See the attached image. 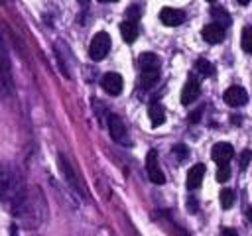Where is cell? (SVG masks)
Segmentation results:
<instances>
[{"label":"cell","instance_id":"cell-27","mask_svg":"<svg viewBox=\"0 0 252 236\" xmlns=\"http://www.w3.org/2000/svg\"><path fill=\"white\" fill-rule=\"evenodd\" d=\"M248 220H252V206L248 208Z\"/></svg>","mask_w":252,"mask_h":236},{"label":"cell","instance_id":"cell-13","mask_svg":"<svg viewBox=\"0 0 252 236\" xmlns=\"http://www.w3.org/2000/svg\"><path fill=\"white\" fill-rule=\"evenodd\" d=\"M203 177H205V165L203 163H195L187 173V189H197L201 185Z\"/></svg>","mask_w":252,"mask_h":236},{"label":"cell","instance_id":"cell-30","mask_svg":"<svg viewBox=\"0 0 252 236\" xmlns=\"http://www.w3.org/2000/svg\"><path fill=\"white\" fill-rule=\"evenodd\" d=\"M207 2H215V0H207Z\"/></svg>","mask_w":252,"mask_h":236},{"label":"cell","instance_id":"cell-26","mask_svg":"<svg viewBox=\"0 0 252 236\" xmlns=\"http://www.w3.org/2000/svg\"><path fill=\"white\" fill-rule=\"evenodd\" d=\"M236 2H238V4H242V6H244V4H248V2H250V0H236Z\"/></svg>","mask_w":252,"mask_h":236},{"label":"cell","instance_id":"cell-25","mask_svg":"<svg viewBox=\"0 0 252 236\" xmlns=\"http://www.w3.org/2000/svg\"><path fill=\"white\" fill-rule=\"evenodd\" d=\"M199 116H201V110H197V112H193L189 118H191V122H197L199 120Z\"/></svg>","mask_w":252,"mask_h":236},{"label":"cell","instance_id":"cell-6","mask_svg":"<svg viewBox=\"0 0 252 236\" xmlns=\"http://www.w3.org/2000/svg\"><path fill=\"white\" fill-rule=\"evenodd\" d=\"M222 98H224V102L228 106H242V104L248 102V94H246V90L242 87H228L224 90Z\"/></svg>","mask_w":252,"mask_h":236},{"label":"cell","instance_id":"cell-20","mask_svg":"<svg viewBox=\"0 0 252 236\" xmlns=\"http://www.w3.org/2000/svg\"><path fill=\"white\" fill-rule=\"evenodd\" d=\"M228 177H230V169H228V165H226V163H220L219 169H217V181L224 183V181H228Z\"/></svg>","mask_w":252,"mask_h":236},{"label":"cell","instance_id":"cell-7","mask_svg":"<svg viewBox=\"0 0 252 236\" xmlns=\"http://www.w3.org/2000/svg\"><path fill=\"white\" fill-rule=\"evenodd\" d=\"M232 155H234V149H232V146L226 144V142H219V144H215L213 149H211V157H213L219 165H220V163H228Z\"/></svg>","mask_w":252,"mask_h":236},{"label":"cell","instance_id":"cell-11","mask_svg":"<svg viewBox=\"0 0 252 236\" xmlns=\"http://www.w3.org/2000/svg\"><path fill=\"white\" fill-rule=\"evenodd\" d=\"M120 33H122V37H124L126 43H134L136 37H138V33H140V28H138V24L134 20H124L120 24Z\"/></svg>","mask_w":252,"mask_h":236},{"label":"cell","instance_id":"cell-21","mask_svg":"<svg viewBox=\"0 0 252 236\" xmlns=\"http://www.w3.org/2000/svg\"><path fill=\"white\" fill-rule=\"evenodd\" d=\"M250 159H252V149H244L240 153V169H246L248 163H250Z\"/></svg>","mask_w":252,"mask_h":236},{"label":"cell","instance_id":"cell-17","mask_svg":"<svg viewBox=\"0 0 252 236\" xmlns=\"http://www.w3.org/2000/svg\"><path fill=\"white\" fill-rule=\"evenodd\" d=\"M195 71L201 75V77H211L213 75V65L209 63V61H205V59H197L195 61Z\"/></svg>","mask_w":252,"mask_h":236},{"label":"cell","instance_id":"cell-18","mask_svg":"<svg viewBox=\"0 0 252 236\" xmlns=\"http://www.w3.org/2000/svg\"><path fill=\"white\" fill-rule=\"evenodd\" d=\"M240 43H242V49H244L246 53H252V26H246V28L242 30Z\"/></svg>","mask_w":252,"mask_h":236},{"label":"cell","instance_id":"cell-2","mask_svg":"<svg viewBox=\"0 0 252 236\" xmlns=\"http://www.w3.org/2000/svg\"><path fill=\"white\" fill-rule=\"evenodd\" d=\"M108 132H110V138L122 146H130V138H128V130L122 122V118L118 114H108Z\"/></svg>","mask_w":252,"mask_h":236},{"label":"cell","instance_id":"cell-3","mask_svg":"<svg viewBox=\"0 0 252 236\" xmlns=\"http://www.w3.org/2000/svg\"><path fill=\"white\" fill-rule=\"evenodd\" d=\"M146 171H148V177L154 185H163L165 183V175L159 167V161H158V151L156 149H150L148 155H146Z\"/></svg>","mask_w":252,"mask_h":236},{"label":"cell","instance_id":"cell-5","mask_svg":"<svg viewBox=\"0 0 252 236\" xmlns=\"http://www.w3.org/2000/svg\"><path fill=\"white\" fill-rule=\"evenodd\" d=\"M159 20L163 26H169V28H177L185 22V14L177 8H161L159 12Z\"/></svg>","mask_w":252,"mask_h":236},{"label":"cell","instance_id":"cell-12","mask_svg":"<svg viewBox=\"0 0 252 236\" xmlns=\"http://www.w3.org/2000/svg\"><path fill=\"white\" fill-rule=\"evenodd\" d=\"M148 116H150L152 126H161V124L165 122V110H163V106H161L159 102H156V100H152V102L148 104Z\"/></svg>","mask_w":252,"mask_h":236},{"label":"cell","instance_id":"cell-29","mask_svg":"<svg viewBox=\"0 0 252 236\" xmlns=\"http://www.w3.org/2000/svg\"><path fill=\"white\" fill-rule=\"evenodd\" d=\"M79 2H81V4H87V2H89V0H79Z\"/></svg>","mask_w":252,"mask_h":236},{"label":"cell","instance_id":"cell-10","mask_svg":"<svg viewBox=\"0 0 252 236\" xmlns=\"http://www.w3.org/2000/svg\"><path fill=\"white\" fill-rule=\"evenodd\" d=\"M59 169H61V173H63L65 181H67L75 191H79V179H77V175H75V171H73L71 163L65 159V155H59Z\"/></svg>","mask_w":252,"mask_h":236},{"label":"cell","instance_id":"cell-9","mask_svg":"<svg viewBox=\"0 0 252 236\" xmlns=\"http://www.w3.org/2000/svg\"><path fill=\"white\" fill-rule=\"evenodd\" d=\"M199 92H201V85H199V81L197 79H189L185 85H183V90H181V104H191L197 96H199Z\"/></svg>","mask_w":252,"mask_h":236},{"label":"cell","instance_id":"cell-22","mask_svg":"<svg viewBox=\"0 0 252 236\" xmlns=\"http://www.w3.org/2000/svg\"><path fill=\"white\" fill-rule=\"evenodd\" d=\"M140 14H142V10H140V6H132V8H130V18H128V20H134V22H136Z\"/></svg>","mask_w":252,"mask_h":236},{"label":"cell","instance_id":"cell-1","mask_svg":"<svg viewBox=\"0 0 252 236\" xmlns=\"http://www.w3.org/2000/svg\"><path fill=\"white\" fill-rule=\"evenodd\" d=\"M110 51V35L104 31H98L93 35L91 45H89V55L93 61H102Z\"/></svg>","mask_w":252,"mask_h":236},{"label":"cell","instance_id":"cell-16","mask_svg":"<svg viewBox=\"0 0 252 236\" xmlns=\"http://www.w3.org/2000/svg\"><path fill=\"white\" fill-rule=\"evenodd\" d=\"M211 16H213V20H215V24H220L222 28L224 26H230V16H228V12L224 10V8H213L211 10Z\"/></svg>","mask_w":252,"mask_h":236},{"label":"cell","instance_id":"cell-4","mask_svg":"<svg viewBox=\"0 0 252 236\" xmlns=\"http://www.w3.org/2000/svg\"><path fill=\"white\" fill-rule=\"evenodd\" d=\"M100 87L104 88V92L116 96V94L122 92V87H124V85H122V77H120L118 73H106V75H102V79H100Z\"/></svg>","mask_w":252,"mask_h":236},{"label":"cell","instance_id":"cell-8","mask_svg":"<svg viewBox=\"0 0 252 236\" xmlns=\"http://www.w3.org/2000/svg\"><path fill=\"white\" fill-rule=\"evenodd\" d=\"M201 35H203V39L207 41V43H220L222 39H224V28L220 26V24H207L205 28H203V31H201Z\"/></svg>","mask_w":252,"mask_h":236},{"label":"cell","instance_id":"cell-19","mask_svg":"<svg viewBox=\"0 0 252 236\" xmlns=\"http://www.w3.org/2000/svg\"><path fill=\"white\" fill-rule=\"evenodd\" d=\"M219 199H220V206L222 208H230L232 203H234V193L230 189H222L220 195H219Z\"/></svg>","mask_w":252,"mask_h":236},{"label":"cell","instance_id":"cell-14","mask_svg":"<svg viewBox=\"0 0 252 236\" xmlns=\"http://www.w3.org/2000/svg\"><path fill=\"white\" fill-rule=\"evenodd\" d=\"M138 63H140V69H159V57L156 55V53H152V51H146V53H142L140 55V59H138Z\"/></svg>","mask_w":252,"mask_h":236},{"label":"cell","instance_id":"cell-24","mask_svg":"<svg viewBox=\"0 0 252 236\" xmlns=\"http://www.w3.org/2000/svg\"><path fill=\"white\" fill-rule=\"evenodd\" d=\"M222 236H238V232L232 228H222Z\"/></svg>","mask_w":252,"mask_h":236},{"label":"cell","instance_id":"cell-15","mask_svg":"<svg viewBox=\"0 0 252 236\" xmlns=\"http://www.w3.org/2000/svg\"><path fill=\"white\" fill-rule=\"evenodd\" d=\"M158 79H159V69H142V73H140V83L146 88L154 87L158 83Z\"/></svg>","mask_w":252,"mask_h":236},{"label":"cell","instance_id":"cell-28","mask_svg":"<svg viewBox=\"0 0 252 236\" xmlns=\"http://www.w3.org/2000/svg\"><path fill=\"white\" fill-rule=\"evenodd\" d=\"M98 2H116V0H98Z\"/></svg>","mask_w":252,"mask_h":236},{"label":"cell","instance_id":"cell-23","mask_svg":"<svg viewBox=\"0 0 252 236\" xmlns=\"http://www.w3.org/2000/svg\"><path fill=\"white\" fill-rule=\"evenodd\" d=\"M173 151H175V153H179V157H185V155H187V151H185V148H183V146H175V148H173Z\"/></svg>","mask_w":252,"mask_h":236}]
</instances>
